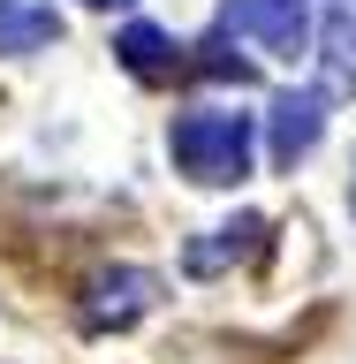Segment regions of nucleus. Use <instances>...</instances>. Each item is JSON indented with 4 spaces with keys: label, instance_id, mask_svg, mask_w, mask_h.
Segmentation results:
<instances>
[{
    "label": "nucleus",
    "instance_id": "obj_10",
    "mask_svg": "<svg viewBox=\"0 0 356 364\" xmlns=\"http://www.w3.org/2000/svg\"><path fill=\"white\" fill-rule=\"evenodd\" d=\"M349 213H356V175H349Z\"/></svg>",
    "mask_w": 356,
    "mask_h": 364
},
{
    "label": "nucleus",
    "instance_id": "obj_4",
    "mask_svg": "<svg viewBox=\"0 0 356 364\" xmlns=\"http://www.w3.org/2000/svg\"><path fill=\"white\" fill-rule=\"evenodd\" d=\"M152 304H159V281L144 266L91 273V289H84V318H91V326H129V318H144Z\"/></svg>",
    "mask_w": 356,
    "mask_h": 364
},
{
    "label": "nucleus",
    "instance_id": "obj_6",
    "mask_svg": "<svg viewBox=\"0 0 356 364\" xmlns=\"http://www.w3.org/2000/svg\"><path fill=\"white\" fill-rule=\"evenodd\" d=\"M61 38V8L53 0H0V53H38Z\"/></svg>",
    "mask_w": 356,
    "mask_h": 364
},
{
    "label": "nucleus",
    "instance_id": "obj_3",
    "mask_svg": "<svg viewBox=\"0 0 356 364\" xmlns=\"http://www.w3.org/2000/svg\"><path fill=\"white\" fill-rule=\"evenodd\" d=\"M318 136H326V91H281L273 99V167L296 175V159L318 152Z\"/></svg>",
    "mask_w": 356,
    "mask_h": 364
},
{
    "label": "nucleus",
    "instance_id": "obj_9",
    "mask_svg": "<svg viewBox=\"0 0 356 364\" xmlns=\"http://www.w3.org/2000/svg\"><path fill=\"white\" fill-rule=\"evenodd\" d=\"M84 8H129V0H84Z\"/></svg>",
    "mask_w": 356,
    "mask_h": 364
},
{
    "label": "nucleus",
    "instance_id": "obj_8",
    "mask_svg": "<svg viewBox=\"0 0 356 364\" xmlns=\"http://www.w3.org/2000/svg\"><path fill=\"white\" fill-rule=\"evenodd\" d=\"M220 243H190V273H212L227 266L235 250H258V235H266V220H235V228H212Z\"/></svg>",
    "mask_w": 356,
    "mask_h": 364
},
{
    "label": "nucleus",
    "instance_id": "obj_7",
    "mask_svg": "<svg viewBox=\"0 0 356 364\" xmlns=\"http://www.w3.org/2000/svg\"><path fill=\"white\" fill-rule=\"evenodd\" d=\"M114 53H122V68H129V76H144V84H167V76L182 68L175 38H167V31H152V23H129V31L114 38Z\"/></svg>",
    "mask_w": 356,
    "mask_h": 364
},
{
    "label": "nucleus",
    "instance_id": "obj_1",
    "mask_svg": "<svg viewBox=\"0 0 356 364\" xmlns=\"http://www.w3.org/2000/svg\"><path fill=\"white\" fill-rule=\"evenodd\" d=\"M167 152L190 182L205 190H227V182L250 175V114H227V107H190L175 114V129H167Z\"/></svg>",
    "mask_w": 356,
    "mask_h": 364
},
{
    "label": "nucleus",
    "instance_id": "obj_5",
    "mask_svg": "<svg viewBox=\"0 0 356 364\" xmlns=\"http://www.w3.org/2000/svg\"><path fill=\"white\" fill-rule=\"evenodd\" d=\"M318 53H326V99H356V0H326Z\"/></svg>",
    "mask_w": 356,
    "mask_h": 364
},
{
    "label": "nucleus",
    "instance_id": "obj_2",
    "mask_svg": "<svg viewBox=\"0 0 356 364\" xmlns=\"http://www.w3.org/2000/svg\"><path fill=\"white\" fill-rule=\"evenodd\" d=\"M220 23L235 38L266 46L273 61H296V53L311 46V0H227Z\"/></svg>",
    "mask_w": 356,
    "mask_h": 364
}]
</instances>
